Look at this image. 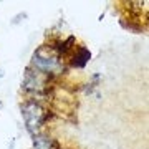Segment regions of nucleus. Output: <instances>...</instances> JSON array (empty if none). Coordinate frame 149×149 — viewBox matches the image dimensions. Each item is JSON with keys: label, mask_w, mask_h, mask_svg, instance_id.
I'll return each mask as SVG.
<instances>
[{"label": "nucleus", "mask_w": 149, "mask_h": 149, "mask_svg": "<svg viewBox=\"0 0 149 149\" xmlns=\"http://www.w3.org/2000/svg\"><path fill=\"white\" fill-rule=\"evenodd\" d=\"M32 143L35 149H61L56 139L50 138L47 133H37L32 136Z\"/></svg>", "instance_id": "obj_4"}, {"label": "nucleus", "mask_w": 149, "mask_h": 149, "mask_svg": "<svg viewBox=\"0 0 149 149\" xmlns=\"http://www.w3.org/2000/svg\"><path fill=\"white\" fill-rule=\"evenodd\" d=\"M32 68L38 70L40 73L47 74V76H58L66 71V66L63 65V60L50 45H42L38 47L32 55Z\"/></svg>", "instance_id": "obj_1"}, {"label": "nucleus", "mask_w": 149, "mask_h": 149, "mask_svg": "<svg viewBox=\"0 0 149 149\" xmlns=\"http://www.w3.org/2000/svg\"><path fill=\"white\" fill-rule=\"evenodd\" d=\"M53 111H50L42 104L40 100H27V101L22 104V118L25 121V126H27V131L30 134H37L40 133V128L43 124H47L52 118H53Z\"/></svg>", "instance_id": "obj_2"}, {"label": "nucleus", "mask_w": 149, "mask_h": 149, "mask_svg": "<svg viewBox=\"0 0 149 149\" xmlns=\"http://www.w3.org/2000/svg\"><path fill=\"white\" fill-rule=\"evenodd\" d=\"M91 60V52L85 45H80V47L74 48L73 55L70 58V66L71 68H78V70H83L88 65V61Z\"/></svg>", "instance_id": "obj_3"}]
</instances>
